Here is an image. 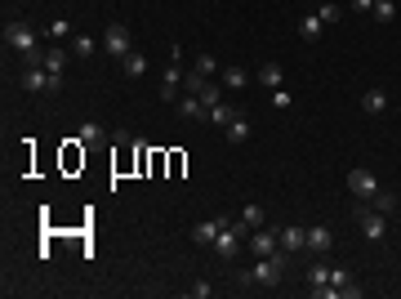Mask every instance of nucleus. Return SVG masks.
Instances as JSON below:
<instances>
[{
	"label": "nucleus",
	"mask_w": 401,
	"mask_h": 299,
	"mask_svg": "<svg viewBox=\"0 0 401 299\" xmlns=\"http://www.w3.org/2000/svg\"><path fill=\"white\" fill-rule=\"evenodd\" d=\"M285 268H290V250H276V255L254 259V268H250V273H241L236 282H241V286H276L285 277Z\"/></svg>",
	"instance_id": "obj_1"
},
{
	"label": "nucleus",
	"mask_w": 401,
	"mask_h": 299,
	"mask_svg": "<svg viewBox=\"0 0 401 299\" xmlns=\"http://www.w3.org/2000/svg\"><path fill=\"white\" fill-rule=\"evenodd\" d=\"M5 45L23 59V54L41 50V32H36L32 23H23V18H9V23H5Z\"/></svg>",
	"instance_id": "obj_2"
},
{
	"label": "nucleus",
	"mask_w": 401,
	"mask_h": 299,
	"mask_svg": "<svg viewBox=\"0 0 401 299\" xmlns=\"http://www.w3.org/2000/svg\"><path fill=\"white\" fill-rule=\"evenodd\" d=\"M357 228L366 232V241H384V237H388V214L361 201V205H357Z\"/></svg>",
	"instance_id": "obj_3"
},
{
	"label": "nucleus",
	"mask_w": 401,
	"mask_h": 299,
	"mask_svg": "<svg viewBox=\"0 0 401 299\" xmlns=\"http://www.w3.org/2000/svg\"><path fill=\"white\" fill-rule=\"evenodd\" d=\"M18 81H23L27 94H59V90H63V76H50L45 68H23Z\"/></svg>",
	"instance_id": "obj_4"
},
{
	"label": "nucleus",
	"mask_w": 401,
	"mask_h": 299,
	"mask_svg": "<svg viewBox=\"0 0 401 299\" xmlns=\"http://www.w3.org/2000/svg\"><path fill=\"white\" fill-rule=\"evenodd\" d=\"M103 50H107L112 59H125V54L134 50L130 27H125V23H107V27H103Z\"/></svg>",
	"instance_id": "obj_5"
},
{
	"label": "nucleus",
	"mask_w": 401,
	"mask_h": 299,
	"mask_svg": "<svg viewBox=\"0 0 401 299\" xmlns=\"http://www.w3.org/2000/svg\"><path fill=\"white\" fill-rule=\"evenodd\" d=\"M245 232H250V228H245L241 219H232V223H227V228L214 237V250H218V259H236V250H241Z\"/></svg>",
	"instance_id": "obj_6"
},
{
	"label": "nucleus",
	"mask_w": 401,
	"mask_h": 299,
	"mask_svg": "<svg viewBox=\"0 0 401 299\" xmlns=\"http://www.w3.org/2000/svg\"><path fill=\"white\" fill-rule=\"evenodd\" d=\"M348 188H352V197H357V201H370L379 192V183H375V174H370V170H361V165H357V170H348Z\"/></svg>",
	"instance_id": "obj_7"
},
{
	"label": "nucleus",
	"mask_w": 401,
	"mask_h": 299,
	"mask_svg": "<svg viewBox=\"0 0 401 299\" xmlns=\"http://www.w3.org/2000/svg\"><path fill=\"white\" fill-rule=\"evenodd\" d=\"M227 223H232V219H227V214H214V219L196 223V228H192V241H196V246H214V237H218V232L227 228Z\"/></svg>",
	"instance_id": "obj_8"
},
{
	"label": "nucleus",
	"mask_w": 401,
	"mask_h": 299,
	"mask_svg": "<svg viewBox=\"0 0 401 299\" xmlns=\"http://www.w3.org/2000/svg\"><path fill=\"white\" fill-rule=\"evenodd\" d=\"M250 250L254 255H276V250H281V237H276V228H254L250 232Z\"/></svg>",
	"instance_id": "obj_9"
},
{
	"label": "nucleus",
	"mask_w": 401,
	"mask_h": 299,
	"mask_svg": "<svg viewBox=\"0 0 401 299\" xmlns=\"http://www.w3.org/2000/svg\"><path fill=\"white\" fill-rule=\"evenodd\" d=\"M276 237H281V250H308V232H303L299 223H285V228H276Z\"/></svg>",
	"instance_id": "obj_10"
},
{
	"label": "nucleus",
	"mask_w": 401,
	"mask_h": 299,
	"mask_svg": "<svg viewBox=\"0 0 401 299\" xmlns=\"http://www.w3.org/2000/svg\"><path fill=\"white\" fill-rule=\"evenodd\" d=\"M321 32H326V23H321L317 14H308V18H299V41H308V45H317L321 41Z\"/></svg>",
	"instance_id": "obj_11"
},
{
	"label": "nucleus",
	"mask_w": 401,
	"mask_h": 299,
	"mask_svg": "<svg viewBox=\"0 0 401 299\" xmlns=\"http://www.w3.org/2000/svg\"><path fill=\"white\" fill-rule=\"evenodd\" d=\"M227 143H250V121H245L241 112L227 121Z\"/></svg>",
	"instance_id": "obj_12"
},
{
	"label": "nucleus",
	"mask_w": 401,
	"mask_h": 299,
	"mask_svg": "<svg viewBox=\"0 0 401 299\" xmlns=\"http://www.w3.org/2000/svg\"><path fill=\"white\" fill-rule=\"evenodd\" d=\"M259 81H263L267 90H281L285 85V68H281V63H263V68H259Z\"/></svg>",
	"instance_id": "obj_13"
},
{
	"label": "nucleus",
	"mask_w": 401,
	"mask_h": 299,
	"mask_svg": "<svg viewBox=\"0 0 401 299\" xmlns=\"http://www.w3.org/2000/svg\"><path fill=\"white\" fill-rule=\"evenodd\" d=\"M361 107H366L370 116H379V112L388 107V94H384V90H379V85H370L366 94H361Z\"/></svg>",
	"instance_id": "obj_14"
},
{
	"label": "nucleus",
	"mask_w": 401,
	"mask_h": 299,
	"mask_svg": "<svg viewBox=\"0 0 401 299\" xmlns=\"http://www.w3.org/2000/svg\"><path fill=\"white\" fill-rule=\"evenodd\" d=\"M121 72H125V76H130V81H138V76H143V72H147V59H143V54H138V50H130V54H125V59H121Z\"/></svg>",
	"instance_id": "obj_15"
},
{
	"label": "nucleus",
	"mask_w": 401,
	"mask_h": 299,
	"mask_svg": "<svg viewBox=\"0 0 401 299\" xmlns=\"http://www.w3.org/2000/svg\"><path fill=\"white\" fill-rule=\"evenodd\" d=\"M174 112H178V116H187V121H192V116H205L209 107H205V103H200L196 94H183V99L174 103Z\"/></svg>",
	"instance_id": "obj_16"
},
{
	"label": "nucleus",
	"mask_w": 401,
	"mask_h": 299,
	"mask_svg": "<svg viewBox=\"0 0 401 299\" xmlns=\"http://www.w3.org/2000/svg\"><path fill=\"white\" fill-rule=\"evenodd\" d=\"M308 250H312V255H321V250H330V228H326V223H317V228H308Z\"/></svg>",
	"instance_id": "obj_17"
},
{
	"label": "nucleus",
	"mask_w": 401,
	"mask_h": 299,
	"mask_svg": "<svg viewBox=\"0 0 401 299\" xmlns=\"http://www.w3.org/2000/svg\"><path fill=\"white\" fill-rule=\"evenodd\" d=\"M99 45L103 41H94V36H76V41H72V54H76V59H94V54H99Z\"/></svg>",
	"instance_id": "obj_18"
},
{
	"label": "nucleus",
	"mask_w": 401,
	"mask_h": 299,
	"mask_svg": "<svg viewBox=\"0 0 401 299\" xmlns=\"http://www.w3.org/2000/svg\"><path fill=\"white\" fill-rule=\"evenodd\" d=\"M370 14H375L379 27H388V23L397 18V0H375V9H370Z\"/></svg>",
	"instance_id": "obj_19"
},
{
	"label": "nucleus",
	"mask_w": 401,
	"mask_h": 299,
	"mask_svg": "<svg viewBox=\"0 0 401 299\" xmlns=\"http://www.w3.org/2000/svg\"><path fill=\"white\" fill-rule=\"evenodd\" d=\"M223 85L227 90H245V85H250V72H245V68H223Z\"/></svg>",
	"instance_id": "obj_20"
},
{
	"label": "nucleus",
	"mask_w": 401,
	"mask_h": 299,
	"mask_svg": "<svg viewBox=\"0 0 401 299\" xmlns=\"http://www.w3.org/2000/svg\"><path fill=\"white\" fill-rule=\"evenodd\" d=\"M63 68H67V50H45V72L63 76Z\"/></svg>",
	"instance_id": "obj_21"
},
{
	"label": "nucleus",
	"mask_w": 401,
	"mask_h": 299,
	"mask_svg": "<svg viewBox=\"0 0 401 299\" xmlns=\"http://www.w3.org/2000/svg\"><path fill=\"white\" fill-rule=\"evenodd\" d=\"M397 201H401V197H397V192H384V188H379V192H375V197H370L366 205H375V210H384V214H393V210H397Z\"/></svg>",
	"instance_id": "obj_22"
},
{
	"label": "nucleus",
	"mask_w": 401,
	"mask_h": 299,
	"mask_svg": "<svg viewBox=\"0 0 401 299\" xmlns=\"http://www.w3.org/2000/svg\"><path fill=\"white\" fill-rule=\"evenodd\" d=\"M205 116H209V121H214V125H218V130H227V121H232V116H236V107H227V103H214V107H209V112H205Z\"/></svg>",
	"instance_id": "obj_23"
},
{
	"label": "nucleus",
	"mask_w": 401,
	"mask_h": 299,
	"mask_svg": "<svg viewBox=\"0 0 401 299\" xmlns=\"http://www.w3.org/2000/svg\"><path fill=\"white\" fill-rule=\"evenodd\" d=\"M192 72H196V76H214V72H218V59H214V54H196V63H192Z\"/></svg>",
	"instance_id": "obj_24"
},
{
	"label": "nucleus",
	"mask_w": 401,
	"mask_h": 299,
	"mask_svg": "<svg viewBox=\"0 0 401 299\" xmlns=\"http://www.w3.org/2000/svg\"><path fill=\"white\" fill-rule=\"evenodd\" d=\"M76 138H81V143H103V125L99 121H81V134Z\"/></svg>",
	"instance_id": "obj_25"
},
{
	"label": "nucleus",
	"mask_w": 401,
	"mask_h": 299,
	"mask_svg": "<svg viewBox=\"0 0 401 299\" xmlns=\"http://www.w3.org/2000/svg\"><path fill=\"white\" fill-rule=\"evenodd\" d=\"M326 282H330V264H321V259L308 264V286H326Z\"/></svg>",
	"instance_id": "obj_26"
},
{
	"label": "nucleus",
	"mask_w": 401,
	"mask_h": 299,
	"mask_svg": "<svg viewBox=\"0 0 401 299\" xmlns=\"http://www.w3.org/2000/svg\"><path fill=\"white\" fill-rule=\"evenodd\" d=\"M241 223H245V228H250V232H254V228H263V210H259V205L250 201V205H245V210H241Z\"/></svg>",
	"instance_id": "obj_27"
},
{
	"label": "nucleus",
	"mask_w": 401,
	"mask_h": 299,
	"mask_svg": "<svg viewBox=\"0 0 401 299\" xmlns=\"http://www.w3.org/2000/svg\"><path fill=\"white\" fill-rule=\"evenodd\" d=\"M200 103H205V107H214V103H223V90H218L214 85V81H205V90H200V94H196Z\"/></svg>",
	"instance_id": "obj_28"
},
{
	"label": "nucleus",
	"mask_w": 401,
	"mask_h": 299,
	"mask_svg": "<svg viewBox=\"0 0 401 299\" xmlns=\"http://www.w3.org/2000/svg\"><path fill=\"white\" fill-rule=\"evenodd\" d=\"M317 18H321V23L330 27V23H339V18H343V9H339V5H330V0H326V5L317 9Z\"/></svg>",
	"instance_id": "obj_29"
},
{
	"label": "nucleus",
	"mask_w": 401,
	"mask_h": 299,
	"mask_svg": "<svg viewBox=\"0 0 401 299\" xmlns=\"http://www.w3.org/2000/svg\"><path fill=\"white\" fill-rule=\"evenodd\" d=\"M200 90H205V76L187 72V76H183V94H200Z\"/></svg>",
	"instance_id": "obj_30"
},
{
	"label": "nucleus",
	"mask_w": 401,
	"mask_h": 299,
	"mask_svg": "<svg viewBox=\"0 0 401 299\" xmlns=\"http://www.w3.org/2000/svg\"><path fill=\"white\" fill-rule=\"evenodd\" d=\"M50 36H54V41H63V36H72V23H67V18H59V23H50Z\"/></svg>",
	"instance_id": "obj_31"
},
{
	"label": "nucleus",
	"mask_w": 401,
	"mask_h": 299,
	"mask_svg": "<svg viewBox=\"0 0 401 299\" xmlns=\"http://www.w3.org/2000/svg\"><path fill=\"white\" fill-rule=\"evenodd\" d=\"M272 103H276V107H290V103H294V94H290V90H272Z\"/></svg>",
	"instance_id": "obj_32"
},
{
	"label": "nucleus",
	"mask_w": 401,
	"mask_h": 299,
	"mask_svg": "<svg viewBox=\"0 0 401 299\" xmlns=\"http://www.w3.org/2000/svg\"><path fill=\"white\" fill-rule=\"evenodd\" d=\"M339 295H343V299H361V295H366V286H357V282H348V286H339Z\"/></svg>",
	"instance_id": "obj_33"
},
{
	"label": "nucleus",
	"mask_w": 401,
	"mask_h": 299,
	"mask_svg": "<svg viewBox=\"0 0 401 299\" xmlns=\"http://www.w3.org/2000/svg\"><path fill=\"white\" fill-rule=\"evenodd\" d=\"M330 282H334V286H348L352 273H348V268H330Z\"/></svg>",
	"instance_id": "obj_34"
},
{
	"label": "nucleus",
	"mask_w": 401,
	"mask_h": 299,
	"mask_svg": "<svg viewBox=\"0 0 401 299\" xmlns=\"http://www.w3.org/2000/svg\"><path fill=\"white\" fill-rule=\"evenodd\" d=\"M192 295H196V299H209V295H214V286H209V282H196Z\"/></svg>",
	"instance_id": "obj_35"
},
{
	"label": "nucleus",
	"mask_w": 401,
	"mask_h": 299,
	"mask_svg": "<svg viewBox=\"0 0 401 299\" xmlns=\"http://www.w3.org/2000/svg\"><path fill=\"white\" fill-rule=\"evenodd\" d=\"M375 9V0H352V14H370Z\"/></svg>",
	"instance_id": "obj_36"
},
{
	"label": "nucleus",
	"mask_w": 401,
	"mask_h": 299,
	"mask_svg": "<svg viewBox=\"0 0 401 299\" xmlns=\"http://www.w3.org/2000/svg\"><path fill=\"white\" fill-rule=\"evenodd\" d=\"M397 112H401V107H397Z\"/></svg>",
	"instance_id": "obj_37"
}]
</instances>
